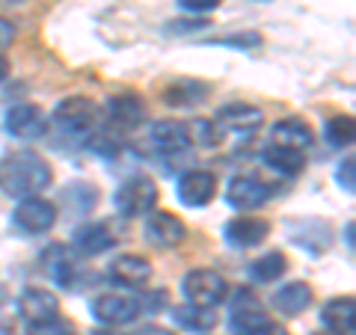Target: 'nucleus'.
Segmentation results:
<instances>
[{
  "label": "nucleus",
  "mask_w": 356,
  "mask_h": 335,
  "mask_svg": "<svg viewBox=\"0 0 356 335\" xmlns=\"http://www.w3.org/2000/svg\"><path fill=\"white\" fill-rule=\"evenodd\" d=\"M128 335H172L166 327H154V323H146V327H137L134 332H128Z\"/></svg>",
  "instance_id": "72a5a7b5"
},
{
  "label": "nucleus",
  "mask_w": 356,
  "mask_h": 335,
  "mask_svg": "<svg viewBox=\"0 0 356 335\" xmlns=\"http://www.w3.org/2000/svg\"><path fill=\"white\" fill-rule=\"evenodd\" d=\"M9 72H13V65H9V60L3 57V54H0V83H3L6 77H9Z\"/></svg>",
  "instance_id": "c9c22d12"
},
{
  "label": "nucleus",
  "mask_w": 356,
  "mask_h": 335,
  "mask_svg": "<svg viewBox=\"0 0 356 335\" xmlns=\"http://www.w3.org/2000/svg\"><path fill=\"white\" fill-rule=\"evenodd\" d=\"M327 140L332 146H350L356 140V125H353V116H332L327 122Z\"/></svg>",
  "instance_id": "cd10ccee"
},
{
  "label": "nucleus",
  "mask_w": 356,
  "mask_h": 335,
  "mask_svg": "<svg viewBox=\"0 0 356 335\" xmlns=\"http://www.w3.org/2000/svg\"><path fill=\"white\" fill-rule=\"evenodd\" d=\"M353 320H356L353 297H332L330 303H324V309H321V323L327 327V332L353 335Z\"/></svg>",
  "instance_id": "6ab92c4d"
},
{
  "label": "nucleus",
  "mask_w": 356,
  "mask_h": 335,
  "mask_svg": "<svg viewBox=\"0 0 356 335\" xmlns=\"http://www.w3.org/2000/svg\"><path fill=\"white\" fill-rule=\"evenodd\" d=\"M181 6L193 15H202V13H214L220 6V0H181Z\"/></svg>",
  "instance_id": "7c9ffc66"
},
{
  "label": "nucleus",
  "mask_w": 356,
  "mask_h": 335,
  "mask_svg": "<svg viewBox=\"0 0 356 335\" xmlns=\"http://www.w3.org/2000/svg\"><path fill=\"white\" fill-rule=\"evenodd\" d=\"M226 240L232 247L238 250H250V247H259L261 240H267V234H270V222L261 220V217H235L226 222Z\"/></svg>",
  "instance_id": "2eb2a0df"
},
{
  "label": "nucleus",
  "mask_w": 356,
  "mask_h": 335,
  "mask_svg": "<svg viewBox=\"0 0 356 335\" xmlns=\"http://www.w3.org/2000/svg\"><path fill=\"white\" fill-rule=\"evenodd\" d=\"M285 270H288V259H285V252H280V250L264 252L261 259H255L250 264L252 282H261V285H270V282H276V279H282Z\"/></svg>",
  "instance_id": "393cba45"
},
{
  "label": "nucleus",
  "mask_w": 356,
  "mask_h": 335,
  "mask_svg": "<svg viewBox=\"0 0 356 335\" xmlns=\"http://www.w3.org/2000/svg\"><path fill=\"white\" fill-rule=\"evenodd\" d=\"M178 199L187 208H205L217 196V178L205 170H191L178 178Z\"/></svg>",
  "instance_id": "4468645a"
},
{
  "label": "nucleus",
  "mask_w": 356,
  "mask_h": 335,
  "mask_svg": "<svg viewBox=\"0 0 356 335\" xmlns=\"http://www.w3.org/2000/svg\"><path fill=\"white\" fill-rule=\"evenodd\" d=\"M107 119L113 122L116 128H125V131H134L146 122V104L140 101L137 95H116L107 101Z\"/></svg>",
  "instance_id": "f3484780"
},
{
  "label": "nucleus",
  "mask_w": 356,
  "mask_h": 335,
  "mask_svg": "<svg viewBox=\"0 0 356 335\" xmlns=\"http://www.w3.org/2000/svg\"><path fill=\"white\" fill-rule=\"evenodd\" d=\"M0 3H6V6H13V3H24V0H0Z\"/></svg>",
  "instance_id": "4c0bfd02"
},
{
  "label": "nucleus",
  "mask_w": 356,
  "mask_h": 335,
  "mask_svg": "<svg viewBox=\"0 0 356 335\" xmlns=\"http://www.w3.org/2000/svg\"><path fill=\"white\" fill-rule=\"evenodd\" d=\"M98 122V104L89 101V98L81 95H72V98H63V101L54 107V125L63 137H86L89 131L95 128Z\"/></svg>",
  "instance_id": "f03ea898"
},
{
  "label": "nucleus",
  "mask_w": 356,
  "mask_h": 335,
  "mask_svg": "<svg viewBox=\"0 0 356 335\" xmlns=\"http://www.w3.org/2000/svg\"><path fill=\"white\" fill-rule=\"evenodd\" d=\"M172 320L178 323L181 329H187V332H211L217 327V311H211V309H199V306H178V309H172Z\"/></svg>",
  "instance_id": "b1692460"
},
{
  "label": "nucleus",
  "mask_w": 356,
  "mask_h": 335,
  "mask_svg": "<svg viewBox=\"0 0 356 335\" xmlns=\"http://www.w3.org/2000/svg\"><path fill=\"white\" fill-rule=\"evenodd\" d=\"M27 335H77V329H74V323L63 320V318H54L48 323H33Z\"/></svg>",
  "instance_id": "c85d7f7f"
},
{
  "label": "nucleus",
  "mask_w": 356,
  "mask_h": 335,
  "mask_svg": "<svg viewBox=\"0 0 356 335\" xmlns=\"http://www.w3.org/2000/svg\"><path fill=\"white\" fill-rule=\"evenodd\" d=\"M318 335H321V332H318ZM324 335H336V332H324Z\"/></svg>",
  "instance_id": "58836bf2"
},
{
  "label": "nucleus",
  "mask_w": 356,
  "mask_h": 335,
  "mask_svg": "<svg viewBox=\"0 0 356 335\" xmlns=\"http://www.w3.org/2000/svg\"><path fill=\"white\" fill-rule=\"evenodd\" d=\"M6 131L13 133L15 140H39L48 131V122H44V113L36 104H15L6 110Z\"/></svg>",
  "instance_id": "ddd939ff"
},
{
  "label": "nucleus",
  "mask_w": 356,
  "mask_h": 335,
  "mask_svg": "<svg viewBox=\"0 0 356 335\" xmlns=\"http://www.w3.org/2000/svg\"><path fill=\"white\" fill-rule=\"evenodd\" d=\"M15 226L24 229L30 234H44L54 229L57 222V205L48 202V199H39V196H30V199H21V205L15 208Z\"/></svg>",
  "instance_id": "9d476101"
},
{
  "label": "nucleus",
  "mask_w": 356,
  "mask_h": 335,
  "mask_svg": "<svg viewBox=\"0 0 356 335\" xmlns=\"http://www.w3.org/2000/svg\"><path fill=\"white\" fill-rule=\"evenodd\" d=\"M312 300H315V294H312L309 282H288L282 288H276L273 309L282 311L285 318H300L312 306Z\"/></svg>",
  "instance_id": "aec40b11"
},
{
  "label": "nucleus",
  "mask_w": 356,
  "mask_h": 335,
  "mask_svg": "<svg viewBox=\"0 0 356 335\" xmlns=\"http://www.w3.org/2000/svg\"><path fill=\"white\" fill-rule=\"evenodd\" d=\"M110 279H113L116 285H128V288L146 285L152 279V264H149V259H143V255H119V259L110 264Z\"/></svg>",
  "instance_id": "412c9836"
},
{
  "label": "nucleus",
  "mask_w": 356,
  "mask_h": 335,
  "mask_svg": "<svg viewBox=\"0 0 356 335\" xmlns=\"http://www.w3.org/2000/svg\"><path fill=\"white\" fill-rule=\"evenodd\" d=\"M205 92H208V86L199 81H175L163 89V101L170 107H187V104L205 101Z\"/></svg>",
  "instance_id": "a878e982"
},
{
  "label": "nucleus",
  "mask_w": 356,
  "mask_h": 335,
  "mask_svg": "<svg viewBox=\"0 0 356 335\" xmlns=\"http://www.w3.org/2000/svg\"><path fill=\"white\" fill-rule=\"evenodd\" d=\"M63 202L69 205L72 214L83 217V214H89V211L95 208V202H98V187L83 184V181L69 184V187H65V193H63Z\"/></svg>",
  "instance_id": "bb28decb"
},
{
  "label": "nucleus",
  "mask_w": 356,
  "mask_h": 335,
  "mask_svg": "<svg viewBox=\"0 0 356 335\" xmlns=\"http://www.w3.org/2000/svg\"><path fill=\"white\" fill-rule=\"evenodd\" d=\"M15 39V24L6 18H0V48H6V44H13Z\"/></svg>",
  "instance_id": "473e14b6"
},
{
  "label": "nucleus",
  "mask_w": 356,
  "mask_h": 335,
  "mask_svg": "<svg viewBox=\"0 0 356 335\" xmlns=\"http://www.w3.org/2000/svg\"><path fill=\"white\" fill-rule=\"evenodd\" d=\"M143 231H146V240L158 250H172L187 238V226L170 211H152Z\"/></svg>",
  "instance_id": "f8f14e48"
},
{
  "label": "nucleus",
  "mask_w": 356,
  "mask_h": 335,
  "mask_svg": "<svg viewBox=\"0 0 356 335\" xmlns=\"http://www.w3.org/2000/svg\"><path fill=\"white\" fill-rule=\"evenodd\" d=\"M270 318L267 311L261 309V303L255 300L247 288L235 294V303H232V311H229V332L232 335H259Z\"/></svg>",
  "instance_id": "39448f33"
},
{
  "label": "nucleus",
  "mask_w": 356,
  "mask_h": 335,
  "mask_svg": "<svg viewBox=\"0 0 356 335\" xmlns=\"http://www.w3.org/2000/svg\"><path fill=\"white\" fill-rule=\"evenodd\" d=\"M89 311H92V318L98 323H104V327H125V323H131L137 315H143L140 300L131 294H102L92 300Z\"/></svg>",
  "instance_id": "0eeeda50"
},
{
  "label": "nucleus",
  "mask_w": 356,
  "mask_h": 335,
  "mask_svg": "<svg viewBox=\"0 0 356 335\" xmlns=\"http://www.w3.org/2000/svg\"><path fill=\"white\" fill-rule=\"evenodd\" d=\"M51 166L36 152H13L0 161V190L9 199H30L51 184Z\"/></svg>",
  "instance_id": "f257e3e1"
},
{
  "label": "nucleus",
  "mask_w": 356,
  "mask_h": 335,
  "mask_svg": "<svg viewBox=\"0 0 356 335\" xmlns=\"http://www.w3.org/2000/svg\"><path fill=\"white\" fill-rule=\"evenodd\" d=\"M161 190L149 175H137L113 193V205L122 217H149L158 208Z\"/></svg>",
  "instance_id": "7ed1b4c3"
},
{
  "label": "nucleus",
  "mask_w": 356,
  "mask_h": 335,
  "mask_svg": "<svg viewBox=\"0 0 356 335\" xmlns=\"http://www.w3.org/2000/svg\"><path fill=\"white\" fill-rule=\"evenodd\" d=\"M348 247H353V222H348Z\"/></svg>",
  "instance_id": "e433bc0d"
},
{
  "label": "nucleus",
  "mask_w": 356,
  "mask_h": 335,
  "mask_svg": "<svg viewBox=\"0 0 356 335\" xmlns=\"http://www.w3.org/2000/svg\"><path fill=\"white\" fill-rule=\"evenodd\" d=\"M261 161H264V166H270L273 172H280L285 178H297L300 172L306 170L303 152L288 149V146H276V142H270V146L261 152Z\"/></svg>",
  "instance_id": "5701e85b"
},
{
  "label": "nucleus",
  "mask_w": 356,
  "mask_h": 335,
  "mask_svg": "<svg viewBox=\"0 0 356 335\" xmlns=\"http://www.w3.org/2000/svg\"><path fill=\"white\" fill-rule=\"evenodd\" d=\"M18 315L30 327L33 323H48L54 318H60V297L48 291V288H24L18 297Z\"/></svg>",
  "instance_id": "1a4fd4ad"
},
{
  "label": "nucleus",
  "mask_w": 356,
  "mask_h": 335,
  "mask_svg": "<svg viewBox=\"0 0 356 335\" xmlns=\"http://www.w3.org/2000/svg\"><path fill=\"white\" fill-rule=\"evenodd\" d=\"M261 122H264V113L259 107L235 101V104L220 107L214 128H217V137H222V133H252L261 128Z\"/></svg>",
  "instance_id": "9b49d317"
},
{
  "label": "nucleus",
  "mask_w": 356,
  "mask_h": 335,
  "mask_svg": "<svg viewBox=\"0 0 356 335\" xmlns=\"http://www.w3.org/2000/svg\"><path fill=\"white\" fill-rule=\"evenodd\" d=\"M336 181H339V187H344V193H353V190H356V181H353V154L339 166Z\"/></svg>",
  "instance_id": "c756f323"
},
{
  "label": "nucleus",
  "mask_w": 356,
  "mask_h": 335,
  "mask_svg": "<svg viewBox=\"0 0 356 335\" xmlns=\"http://www.w3.org/2000/svg\"><path fill=\"white\" fill-rule=\"evenodd\" d=\"M270 142L303 152V149H309L312 142H315V131H312L309 122H303V119H282V122H276L273 125Z\"/></svg>",
  "instance_id": "4be33fe9"
},
{
  "label": "nucleus",
  "mask_w": 356,
  "mask_h": 335,
  "mask_svg": "<svg viewBox=\"0 0 356 335\" xmlns=\"http://www.w3.org/2000/svg\"><path fill=\"white\" fill-rule=\"evenodd\" d=\"M270 199H273V187L259 181V178H252V175L232 178L229 187H226V202L235 211H255L264 202H270Z\"/></svg>",
  "instance_id": "6e6552de"
},
{
  "label": "nucleus",
  "mask_w": 356,
  "mask_h": 335,
  "mask_svg": "<svg viewBox=\"0 0 356 335\" xmlns=\"http://www.w3.org/2000/svg\"><path fill=\"white\" fill-rule=\"evenodd\" d=\"M211 27L208 21H175V24H170L172 33H193V30H205Z\"/></svg>",
  "instance_id": "2f4dec72"
},
{
  "label": "nucleus",
  "mask_w": 356,
  "mask_h": 335,
  "mask_svg": "<svg viewBox=\"0 0 356 335\" xmlns=\"http://www.w3.org/2000/svg\"><path fill=\"white\" fill-rule=\"evenodd\" d=\"M152 142L161 152H166V154H178V152H187L193 146L187 122H175V119L154 122V125H152Z\"/></svg>",
  "instance_id": "dca6fc26"
},
{
  "label": "nucleus",
  "mask_w": 356,
  "mask_h": 335,
  "mask_svg": "<svg viewBox=\"0 0 356 335\" xmlns=\"http://www.w3.org/2000/svg\"><path fill=\"white\" fill-rule=\"evenodd\" d=\"M116 243V234L107 222H83L74 229V247L83 255H102Z\"/></svg>",
  "instance_id": "a211bd4d"
},
{
  "label": "nucleus",
  "mask_w": 356,
  "mask_h": 335,
  "mask_svg": "<svg viewBox=\"0 0 356 335\" xmlns=\"http://www.w3.org/2000/svg\"><path fill=\"white\" fill-rule=\"evenodd\" d=\"M42 270L48 273V279L60 288H74L77 285V273H81V264H77V255L69 243H51V247L42 250Z\"/></svg>",
  "instance_id": "423d86ee"
},
{
  "label": "nucleus",
  "mask_w": 356,
  "mask_h": 335,
  "mask_svg": "<svg viewBox=\"0 0 356 335\" xmlns=\"http://www.w3.org/2000/svg\"><path fill=\"white\" fill-rule=\"evenodd\" d=\"M181 291L187 297L191 306H199V309H214L220 306L222 300L229 294V285L217 270H208V267H196L184 276L181 282Z\"/></svg>",
  "instance_id": "20e7f679"
},
{
  "label": "nucleus",
  "mask_w": 356,
  "mask_h": 335,
  "mask_svg": "<svg viewBox=\"0 0 356 335\" xmlns=\"http://www.w3.org/2000/svg\"><path fill=\"white\" fill-rule=\"evenodd\" d=\"M259 335H288V329H285V327H280V323H273V320H270V323H267V327H264Z\"/></svg>",
  "instance_id": "f704fd0d"
}]
</instances>
